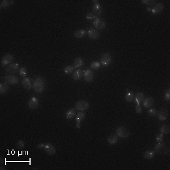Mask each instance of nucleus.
Returning a JSON list of instances; mask_svg holds the SVG:
<instances>
[{
    "instance_id": "obj_41",
    "label": "nucleus",
    "mask_w": 170,
    "mask_h": 170,
    "mask_svg": "<svg viewBox=\"0 0 170 170\" xmlns=\"http://www.w3.org/2000/svg\"><path fill=\"white\" fill-rule=\"evenodd\" d=\"M45 144L44 143H39V145H37V148L39 149H40V150H42L44 149L45 148Z\"/></svg>"
},
{
    "instance_id": "obj_36",
    "label": "nucleus",
    "mask_w": 170,
    "mask_h": 170,
    "mask_svg": "<svg viewBox=\"0 0 170 170\" xmlns=\"http://www.w3.org/2000/svg\"><path fill=\"white\" fill-rule=\"evenodd\" d=\"M148 113L150 116H154L157 113V111L154 108H151L149 110Z\"/></svg>"
},
{
    "instance_id": "obj_18",
    "label": "nucleus",
    "mask_w": 170,
    "mask_h": 170,
    "mask_svg": "<svg viewBox=\"0 0 170 170\" xmlns=\"http://www.w3.org/2000/svg\"><path fill=\"white\" fill-rule=\"evenodd\" d=\"M22 85L26 89L29 90L31 88V83L29 78H24L22 80Z\"/></svg>"
},
{
    "instance_id": "obj_3",
    "label": "nucleus",
    "mask_w": 170,
    "mask_h": 170,
    "mask_svg": "<svg viewBox=\"0 0 170 170\" xmlns=\"http://www.w3.org/2000/svg\"><path fill=\"white\" fill-rule=\"evenodd\" d=\"M112 59V58L111 55L110 53H106L101 56L100 62L104 67H107V66H108L111 64Z\"/></svg>"
},
{
    "instance_id": "obj_7",
    "label": "nucleus",
    "mask_w": 170,
    "mask_h": 170,
    "mask_svg": "<svg viewBox=\"0 0 170 170\" xmlns=\"http://www.w3.org/2000/svg\"><path fill=\"white\" fill-rule=\"evenodd\" d=\"M4 81L7 84L9 85H15L19 82V80L17 78L10 75L5 76L4 77Z\"/></svg>"
},
{
    "instance_id": "obj_40",
    "label": "nucleus",
    "mask_w": 170,
    "mask_h": 170,
    "mask_svg": "<svg viewBox=\"0 0 170 170\" xmlns=\"http://www.w3.org/2000/svg\"><path fill=\"white\" fill-rule=\"evenodd\" d=\"M164 98H165V100H167V101L169 100V99H170V91H169V90H168L166 92V94H165Z\"/></svg>"
},
{
    "instance_id": "obj_13",
    "label": "nucleus",
    "mask_w": 170,
    "mask_h": 170,
    "mask_svg": "<svg viewBox=\"0 0 170 170\" xmlns=\"http://www.w3.org/2000/svg\"><path fill=\"white\" fill-rule=\"evenodd\" d=\"M87 34L90 39L93 40L97 39L99 37V32L97 30L94 29H91L88 30Z\"/></svg>"
},
{
    "instance_id": "obj_5",
    "label": "nucleus",
    "mask_w": 170,
    "mask_h": 170,
    "mask_svg": "<svg viewBox=\"0 0 170 170\" xmlns=\"http://www.w3.org/2000/svg\"><path fill=\"white\" fill-rule=\"evenodd\" d=\"M89 107V104L85 100H80L76 103L75 108L78 111H85Z\"/></svg>"
},
{
    "instance_id": "obj_29",
    "label": "nucleus",
    "mask_w": 170,
    "mask_h": 170,
    "mask_svg": "<svg viewBox=\"0 0 170 170\" xmlns=\"http://www.w3.org/2000/svg\"><path fill=\"white\" fill-rule=\"evenodd\" d=\"M134 98V94L133 92H129L127 94H126V96H125V99H126V100L127 101H129V102H130V101H132Z\"/></svg>"
},
{
    "instance_id": "obj_42",
    "label": "nucleus",
    "mask_w": 170,
    "mask_h": 170,
    "mask_svg": "<svg viewBox=\"0 0 170 170\" xmlns=\"http://www.w3.org/2000/svg\"><path fill=\"white\" fill-rule=\"evenodd\" d=\"M76 127L77 128H81V125L80 122H77V124H76Z\"/></svg>"
},
{
    "instance_id": "obj_17",
    "label": "nucleus",
    "mask_w": 170,
    "mask_h": 170,
    "mask_svg": "<svg viewBox=\"0 0 170 170\" xmlns=\"http://www.w3.org/2000/svg\"><path fill=\"white\" fill-rule=\"evenodd\" d=\"M154 103V100L153 98H148L143 101V107L145 108H150L153 105Z\"/></svg>"
},
{
    "instance_id": "obj_6",
    "label": "nucleus",
    "mask_w": 170,
    "mask_h": 170,
    "mask_svg": "<svg viewBox=\"0 0 170 170\" xmlns=\"http://www.w3.org/2000/svg\"><path fill=\"white\" fill-rule=\"evenodd\" d=\"M19 68V64L17 63H12V64H10L8 67L6 68V72L10 74H14L16 73Z\"/></svg>"
},
{
    "instance_id": "obj_37",
    "label": "nucleus",
    "mask_w": 170,
    "mask_h": 170,
    "mask_svg": "<svg viewBox=\"0 0 170 170\" xmlns=\"http://www.w3.org/2000/svg\"><path fill=\"white\" fill-rule=\"evenodd\" d=\"M136 111L137 113H141L142 112V110L140 104H137V106L136 107Z\"/></svg>"
},
{
    "instance_id": "obj_34",
    "label": "nucleus",
    "mask_w": 170,
    "mask_h": 170,
    "mask_svg": "<svg viewBox=\"0 0 170 170\" xmlns=\"http://www.w3.org/2000/svg\"><path fill=\"white\" fill-rule=\"evenodd\" d=\"M142 2L143 4L148 5H153L155 4V1H153V0H142Z\"/></svg>"
},
{
    "instance_id": "obj_4",
    "label": "nucleus",
    "mask_w": 170,
    "mask_h": 170,
    "mask_svg": "<svg viewBox=\"0 0 170 170\" xmlns=\"http://www.w3.org/2000/svg\"><path fill=\"white\" fill-rule=\"evenodd\" d=\"M154 150L159 154H166L167 153V148L164 143H159L155 147Z\"/></svg>"
},
{
    "instance_id": "obj_12",
    "label": "nucleus",
    "mask_w": 170,
    "mask_h": 170,
    "mask_svg": "<svg viewBox=\"0 0 170 170\" xmlns=\"http://www.w3.org/2000/svg\"><path fill=\"white\" fill-rule=\"evenodd\" d=\"M93 2L94 3V5L93 7V12H94V14L95 15H97V16H99L101 14V11H102V9H101V7L99 4L98 1H93Z\"/></svg>"
},
{
    "instance_id": "obj_2",
    "label": "nucleus",
    "mask_w": 170,
    "mask_h": 170,
    "mask_svg": "<svg viewBox=\"0 0 170 170\" xmlns=\"http://www.w3.org/2000/svg\"><path fill=\"white\" fill-rule=\"evenodd\" d=\"M116 134H117V136L120 137L125 138H127L129 136L130 132H129V129L127 128L124 127V126H120L117 129Z\"/></svg>"
},
{
    "instance_id": "obj_8",
    "label": "nucleus",
    "mask_w": 170,
    "mask_h": 170,
    "mask_svg": "<svg viewBox=\"0 0 170 170\" xmlns=\"http://www.w3.org/2000/svg\"><path fill=\"white\" fill-rule=\"evenodd\" d=\"M93 24L96 29L99 30H102L106 27L105 22L97 17L94 20V21L93 22Z\"/></svg>"
},
{
    "instance_id": "obj_38",
    "label": "nucleus",
    "mask_w": 170,
    "mask_h": 170,
    "mask_svg": "<svg viewBox=\"0 0 170 170\" xmlns=\"http://www.w3.org/2000/svg\"><path fill=\"white\" fill-rule=\"evenodd\" d=\"M96 16L94 14H93V13H91V12H89V13H88L87 14V16H86V18L88 19H92L94 18H96Z\"/></svg>"
},
{
    "instance_id": "obj_23",
    "label": "nucleus",
    "mask_w": 170,
    "mask_h": 170,
    "mask_svg": "<svg viewBox=\"0 0 170 170\" xmlns=\"http://www.w3.org/2000/svg\"><path fill=\"white\" fill-rule=\"evenodd\" d=\"M117 140L118 138L116 135H111L107 139L108 142L111 145H115L117 143Z\"/></svg>"
},
{
    "instance_id": "obj_16",
    "label": "nucleus",
    "mask_w": 170,
    "mask_h": 170,
    "mask_svg": "<svg viewBox=\"0 0 170 170\" xmlns=\"http://www.w3.org/2000/svg\"><path fill=\"white\" fill-rule=\"evenodd\" d=\"M163 8H164L163 5L162 3H159L158 4H156V5L153 7V9L151 10V11L153 12V14L159 13L160 12H161L163 10Z\"/></svg>"
},
{
    "instance_id": "obj_39",
    "label": "nucleus",
    "mask_w": 170,
    "mask_h": 170,
    "mask_svg": "<svg viewBox=\"0 0 170 170\" xmlns=\"http://www.w3.org/2000/svg\"><path fill=\"white\" fill-rule=\"evenodd\" d=\"M163 134H158V135L156 136V141L158 142H162V141H163Z\"/></svg>"
},
{
    "instance_id": "obj_35",
    "label": "nucleus",
    "mask_w": 170,
    "mask_h": 170,
    "mask_svg": "<svg viewBox=\"0 0 170 170\" xmlns=\"http://www.w3.org/2000/svg\"><path fill=\"white\" fill-rule=\"evenodd\" d=\"M9 2L10 1H7V0H3L1 2V7H6L9 6Z\"/></svg>"
},
{
    "instance_id": "obj_25",
    "label": "nucleus",
    "mask_w": 170,
    "mask_h": 170,
    "mask_svg": "<svg viewBox=\"0 0 170 170\" xmlns=\"http://www.w3.org/2000/svg\"><path fill=\"white\" fill-rule=\"evenodd\" d=\"M86 35V31L84 30H78L75 32L74 37L76 38H82L84 37Z\"/></svg>"
},
{
    "instance_id": "obj_11",
    "label": "nucleus",
    "mask_w": 170,
    "mask_h": 170,
    "mask_svg": "<svg viewBox=\"0 0 170 170\" xmlns=\"http://www.w3.org/2000/svg\"><path fill=\"white\" fill-rule=\"evenodd\" d=\"M84 79L88 82H92L94 79L93 72L90 69L84 71Z\"/></svg>"
},
{
    "instance_id": "obj_26",
    "label": "nucleus",
    "mask_w": 170,
    "mask_h": 170,
    "mask_svg": "<svg viewBox=\"0 0 170 170\" xmlns=\"http://www.w3.org/2000/svg\"><path fill=\"white\" fill-rule=\"evenodd\" d=\"M155 155V151L153 150H148L144 154V158L147 159H150L153 158Z\"/></svg>"
},
{
    "instance_id": "obj_33",
    "label": "nucleus",
    "mask_w": 170,
    "mask_h": 170,
    "mask_svg": "<svg viewBox=\"0 0 170 170\" xmlns=\"http://www.w3.org/2000/svg\"><path fill=\"white\" fill-rule=\"evenodd\" d=\"M16 146H17V149H18L19 150L22 149L24 146V142L22 140H20L19 141H18V142L16 144Z\"/></svg>"
},
{
    "instance_id": "obj_1",
    "label": "nucleus",
    "mask_w": 170,
    "mask_h": 170,
    "mask_svg": "<svg viewBox=\"0 0 170 170\" xmlns=\"http://www.w3.org/2000/svg\"><path fill=\"white\" fill-rule=\"evenodd\" d=\"M33 88L36 93H42L45 88V82L43 78L37 77L33 83Z\"/></svg>"
},
{
    "instance_id": "obj_15",
    "label": "nucleus",
    "mask_w": 170,
    "mask_h": 170,
    "mask_svg": "<svg viewBox=\"0 0 170 170\" xmlns=\"http://www.w3.org/2000/svg\"><path fill=\"white\" fill-rule=\"evenodd\" d=\"M44 149L45 151L49 155H53L56 153V149L55 146H53L50 143L45 144Z\"/></svg>"
},
{
    "instance_id": "obj_10",
    "label": "nucleus",
    "mask_w": 170,
    "mask_h": 170,
    "mask_svg": "<svg viewBox=\"0 0 170 170\" xmlns=\"http://www.w3.org/2000/svg\"><path fill=\"white\" fill-rule=\"evenodd\" d=\"M168 117V111L166 108H162L158 113V117L159 120L164 121Z\"/></svg>"
},
{
    "instance_id": "obj_28",
    "label": "nucleus",
    "mask_w": 170,
    "mask_h": 170,
    "mask_svg": "<svg viewBox=\"0 0 170 170\" xmlns=\"http://www.w3.org/2000/svg\"><path fill=\"white\" fill-rule=\"evenodd\" d=\"M161 132L163 134H168L170 131V128L168 125H164L161 126V129H160Z\"/></svg>"
},
{
    "instance_id": "obj_27",
    "label": "nucleus",
    "mask_w": 170,
    "mask_h": 170,
    "mask_svg": "<svg viewBox=\"0 0 170 170\" xmlns=\"http://www.w3.org/2000/svg\"><path fill=\"white\" fill-rule=\"evenodd\" d=\"M85 113L82 112H78L77 115H76V117H75V121L77 122H81V121H82L83 119L85 118Z\"/></svg>"
},
{
    "instance_id": "obj_14",
    "label": "nucleus",
    "mask_w": 170,
    "mask_h": 170,
    "mask_svg": "<svg viewBox=\"0 0 170 170\" xmlns=\"http://www.w3.org/2000/svg\"><path fill=\"white\" fill-rule=\"evenodd\" d=\"M29 107L32 110L36 109L39 106V100L36 97H32L29 101Z\"/></svg>"
},
{
    "instance_id": "obj_31",
    "label": "nucleus",
    "mask_w": 170,
    "mask_h": 170,
    "mask_svg": "<svg viewBox=\"0 0 170 170\" xmlns=\"http://www.w3.org/2000/svg\"><path fill=\"white\" fill-rule=\"evenodd\" d=\"M100 63L98 62V61H94L93 62L92 64H91L90 65V68H91L92 69L94 70H96V69H98L99 68H100Z\"/></svg>"
},
{
    "instance_id": "obj_20",
    "label": "nucleus",
    "mask_w": 170,
    "mask_h": 170,
    "mask_svg": "<svg viewBox=\"0 0 170 170\" xmlns=\"http://www.w3.org/2000/svg\"><path fill=\"white\" fill-rule=\"evenodd\" d=\"M75 110L74 108H71L68 110L66 113V117L68 119H72L75 115Z\"/></svg>"
},
{
    "instance_id": "obj_30",
    "label": "nucleus",
    "mask_w": 170,
    "mask_h": 170,
    "mask_svg": "<svg viewBox=\"0 0 170 170\" xmlns=\"http://www.w3.org/2000/svg\"><path fill=\"white\" fill-rule=\"evenodd\" d=\"M73 70H74V67L72 65H69L65 68L64 72L67 74H70L73 72Z\"/></svg>"
},
{
    "instance_id": "obj_22",
    "label": "nucleus",
    "mask_w": 170,
    "mask_h": 170,
    "mask_svg": "<svg viewBox=\"0 0 170 170\" xmlns=\"http://www.w3.org/2000/svg\"><path fill=\"white\" fill-rule=\"evenodd\" d=\"M83 64H84V62H83V59L81 57H78L74 61V67L75 68H78L83 66Z\"/></svg>"
},
{
    "instance_id": "obj_44",
    "label": "nucleus",
    "mask_w": 170,
    "mask_h": 170,
    "mask_svg": "<svg viewBox=\"0 0 170 170\" xmlns=\"http://www.w3.org/2000/svg\"><path fill=\"white\" fill-rule=\"evenodd\" d=\"M148 10H149V11H151V9H150V7H149V8H148Z\"/></svg>"
},
{
    "instance_id": "obj_21",
    "label": "nucleus",
    "mask_w": 170,
    "mask_h": 170,
    "mask_svg": "<svg viewBox=\"0 0 170 170\" xmlns=\"http://www.w3.org/2000/svg\"><path fill=\"white\" fill-rule=\"evenodd\" d=\"M144 99V95L142 93H138L136 95L135 101L137 104H140Z\"/></svg>"
},
{
    "instance_id": "obj_9",
    "label": "nucleus",
    "mask_w": 170,
    "mask_h": 170,
    "mask_svg": "<svg viewBox=\"0 0 170 170\" xmlns=\"http://www.w3.org/2000/svg\"><path fill=\"white\" fill-rule=\"evenodd\" d=\"M14 60V56L11 54H7L4 56L1 60V64L3 67L11 63Z\"/></svg>"
},
{
    "instance_id": "obj_19",
    "label": "nucleus",
    "mask_w": 170,
    "mask_h": 170,
    "mask_svg": "<svg viewBox=\"0 0 170 170\" xmlns=\"http://www.w3.org/2000/svg\"><path fill=\"white\" fill-rule=\"evenodd\" d=\"M83 76V71L81 69H78L73 73V77L76 81L80 80Z\"/></svg>"
},
{
    "instance_id": "obj_24",
    "label": "nucleus",
    "mask_w": 170,
    "mask_h": 170,
    "mask_svg": "<svg viewBox=\"0 0 170 170\" xmlns=\"http://www.w3.org/2000/svg\"><path fill=\"white\" fill-rule=\"evenodd\" d=\"M9 90V86L7 83H1L0 84V93L1 94L6 93Z\"/></svg>"
},
{
    "instance_id": "obj_43",
    "label": "nucleus",
    "mask_w": 170,
    "mask_h": 170,
    "mask_svg": "<svg viewBox=\"0 0 170 170\" xmlns=\"http://www.w3.org/2000/svg\"><path fill=\"white\" fill-rule=\"evenodd\" d=\"M0 169H1V170H2V169H6V168H5V167H4V168H3V167H2V166H1V167H0Z\"/></svg>"
},
{
    "instance_id": "obj_32",
    "label": "nucleus",
    "mask_w": 170,
    "mask_h": 170,
    "mask_svg": "<svg viewBox=\"0 0 170 170\" xmlns=\"http://www.w3.org/2000/svg\"><path fill=\"white\" fill-rule=\"evenodd\" d=\"M19 73L20 75L22 76V77H25V76H26V74H27L26 68L25 67L21 68L19 70Z\"/></svg>"
}]
</instances>
